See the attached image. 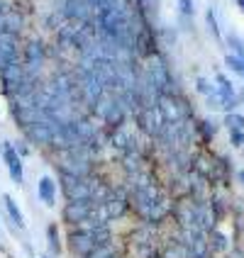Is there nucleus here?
<instances>
[{
	"mask_svg": "<svg viewBox=\"0 0 244 258\" xmlns=\"http://www.w3.org/2000/svg\"><path fill=\"white\" fill-rule=\"evenodd\" d=\"M22 25H25V20L20 17V13H5V17H3V32H10V34H20Z\"/></svg>",
	"mask_w": 244,
	"mask_h": 258,
	"instance_id": "12",
	"label": "nucleus"
},
{
	"mask_svg": "<svg viewBox=\"0 0 244 258\" xmlns=\"http://www.w3.org/2000/svg\"><path fill=\"white\" fill-rule=\"evenodd\" d=\"M3 17H5V15H0V32H3Z\"/></svg>",
	"mask_w": 244,
	"mask_h": 258,
	"instance_id": "28",
	"label": "nucleus"
},
{
	"mask_svg": "<svg viewBox=\"0 0 244 258\" xmlns=\"http://www.w3.org/2000/svg\"><path fill=\"white\" fill-rule=\"evenodd\" d=\"M8 13V0H0V15Z\"/></svg>",
	"mask_w": 244,
	"mask_h": 258,
	"instance_id": "24",
	"label": "nucleus"
},
{
	"mask_svg": "<svg viewBox=\"0 0 244 258\" xmlns=\"http://www.w3.org/2000/svg\"><path fill=\"white\" fill-rule=\"evenodd\" d=\"M66 241H69V248H71V253L76 258H86L93 248H95V241H93V234L88 229H81V227H71L69 229V236H66Z\"/></svg>",
	"mask_w": 244,
	"mask_h": 258,
	"instance_id": "3",
	"label": "nucleus"
},
{
	"mask_svg": "<svg viewBox=\"0 0 244 258\" xmlns=\"http://www.w3.org/2000/svg\"><path fill=\"white\" fill-rule=\"evenodd\" d=\"M39 258H52V256H39Z\"/></svg>",
	"mask_w": 244,
	"mask_h": 258,
	"instance_id": "29",
	"label": "nucleus"
},
{
	"mask_svg": "<svg viewBox=\"0 0 244 258\" xmlns=\"http://www.w3.org/2000/svg\"><path fill=\"white\" fill-rule=\"evenodd\" d=\"M205 20H208V27H210V32L215 34V39H220V27H217L215 13H213V10H208V13H205Z\"/></svg>",
	"mask_w": 244,
	"mask_h": 258,
	"instance_id": "21",
	"label": "nucleus"
},
{
	"mask_svg": "<svg viewBox=\"0 0 244 258\" xmlns=\"http://www.w3.org/2000/svg\"><path fill=\"white\" fill-rule=\"evenodd\" d=\"M237 100H239V102H244V88H242V90H239V93H237Z\"/></svg>",
	"mask_w": 244,
	"mask_h": 258,
	"instance_id": "25",
	"label": "nucleus"
},
{
	"mask_svg": "<svg viewBox=\"0 0 244 258\" xmlns=\"http://www.w3.org/2000/svg\"><path fill=\"white\" fill-rule=\"evenodd\" d=\"M237 178H239V183H242V185H244V171H239V173H237Z\"/></svg>",
	"mask_w": 244,
	"mask_h": 258,
	"instance_id": "26",
	"label": "nucleus"
},
{
	"mask_svg": "<svg viewBox=\"0 0 244 258\" xmlns=\"http://www.w3.org/2000/svg\"><path fill=\"white\" fill-rule=\"evenodd\" d=\"M225 66H227L232 73H237V76H244V58L234 56V54H227V56H225Z\"/></svg>",
	"mask_w": 244,
	"mask_h": 258,
	"instance_id": "14",
	"label": "nucleus"
},
{
	"mask_svg": "<svg viewBox=\"0 0 244 258\" xmlns=\"http://www.w3.org/2000/svg\"><path fill=\"white\" fill-rule=\"evenodd\" d=\"M95 207H98V205H93L90 200L66 202L64 210H61V217H64V222H66L69 227H78V224H83L88 217L95 212Z\"/></svg>",
	"mask_w": 244,
	"mask_h": 258,
	"instance_id": "2",
	"label": "nucleus"
},
{
	"mask_svg": "<svg viewBox=\"0 0 244 258\" xmlns=\"http://www.w3.org/2000/svg\"><path fill=\"white\" fill-rule=\"evenodd\" d=\"M54 137H57V124L46 117H42L39 122H34L25 129V142L34 144V146H44V149L54 146Z\"/></svg>",
	"mask_w": 244,
	"mask_h": 258,
	"instance_id": "1",
	"label": "nucleus"
},
{
	"mask_svg": "<svg viewBox=\"0 0 244 258\" xmlns=\"http://www.w3.org/2000/svg\"><path fill=\"white\" fill-rule=\"evenodd\" d=\"M178 8H181V13L186 15V17L196 13V5H193V0H178Z\"/></svg>",
	"mask_w": 244,
	"mask_h": 258,
	"instance_id": "22",
	"label": "nucleus"
},
{
	"mask_svg": "<svg viewBox=\"0 0 244 258\" xmlns=\"http://www.w3.org/2000/svg\"><path fill=\"white\" fill-rule=\"evenodd\" d=\"M227 46L234 51V56L244 58V39H242V37H237L234 32H232V34H227Z\"/></svg>",
	"mask_w": 244,
	"mask_h": 258,
	"instance_id": "15",
	"label": "nucleus"
},
{
	"mask_svg": "<svg viewBox=\"0 0 244 258\" xmlns=\"http://www.w3.org/2000/svg\"><path fill=\"white\" fill-rule=\"evenodd\" d=\"M64 15L73 20V22H81V25H86L88 20L93 17V8H90V3L88 0H66V5H64Z\"/></svg>",
	"mask_w": 244,
	"mask_h": 258,
	"instance_id": "8",
	"label": "nucleus"
},
{
	"mask_svg": "<svg viewBox=\"0 0 244 258\" xmlns=\"http://www.w3.org/2000/svg\"><path fill=\"white\" fill-rule=\"evenodd\" d=\"M37 195L46 207H54L57 205V183L52 175H42L39 183H37Z\"/></svg>",
	"mask_w": 244,
	"mask_h": 258,
	"instance_id": "9",
	"label": "nucleus"
},
{
	"mask_svg": "<svg viewBox=\"0 0 244 258\" xmlns=\"http://www.w3.org/2000/svg\"><path fill=\"white\" fill-rule=\"evenodd\" d=\"M20 34L0 32V71L20 61Z\"/></svg>",
	"mask_w": 244,
	"mask_h": 258,
	"instance_id": "6",
	"label": "nucleus"
},
{
	"mask_svg": "<svg viewBox=\"0 0 244 258\" xmlns=\"http://www.w3.org/2000/svg\"><path fill=\"white\" fill-rule=\"evenodd\" d=\"M159 8V0H137V10H139V13H154V10H157Z\"/></svg>",
	"mask_w": 244,
	"mask_h": 258,
	"instance_id": "19",
	"label": "nucleus"
},
{
	"mask_svg": "<svg viewBox=\"0 0 244 258\" xmlns=\"http://www.w3.org/2000/svg\"><path fill=\"white\" fill-rule=\"evenodd\" d=\"M44 58H46V54H44V44L39 42V39H32V42L22 49V63H25V71L29 73V76H39V71H42L44 66Z\"/></svg>",
	"mask_w": 244,
	"mask_h": 258,
	"instance_id": "5",
	"label": "nucleus"
},
{
	"mask_svg": "<svg viewBox=\"0 0 244 258\" xmlns=\"http://www.w3.org/2000/svg\"><path fill=\"white\" fill-rule=\"evenodd\" d=\"M46 246H49V253L59 256L61 253V236H59V224H49L46 227Z\"/></svg>",
	"mask_w": 244,
	"mask_h": 258,
	"instance_id": "11",
	"label": "nucleus"
},
{
	"mask_svg": "<svg viewBox=\"0 0 244 258\" xmlns=\"http://www.w3.org/2000/svg\"><path fill=\"white\" fill-rule=\"evenodd\" d=\"M13 146H15V151H17V156H20V158H27V156H29L27 142H15Z\"/></svg>",
	"mask_w": 244,
	"mask_h": 258,
	"instance_id": "23",
	"label": "nucleus"
},
{
	"mask_svg": "<svg viewBox=\"0 0 244 258\" xmlns=\"http://www.w3.org/2000/svg\"><path fill=\"white\" fill-rule=\"evenodd\" d=\"M237 5H239V10L244 13V0H237Z\"/></svg>",
	"mask_w": 244,
	"mask_h": 258,
	"instance_id": "27",
	"label": "nucleus"
},
{
	"mask_svg": "<svg viewBox=\"0 0 244 258\" xmlns=\"http://www.w3.org/2000/svg\"><path fill=\"white\" fill-rule=\"evenodd\" d=\"M225 127L230 129H244V117L239 115V112H227L225 115Z\"/></svg>",
	"mask_w": 244,
	"mask_h": 258,
	"instance_id": "17",
	"label": "nucleus"
},
{
	"mask_svg": "<svg viewBox=\"0 0 244 258\" xmlns=\"http://www.w3.org/2000/svg\"><path fill=\"white\" fill-rule=\"evenodd\" d=\"M0 151H3V161L8 166V173H10L13 183L15 185H22L25 183V171H22V158L17 156L15 146L10 142H3L0 144Z\"/></svg>",
	"mask_w": 244,
	"mask_h": 258,
	"instance_id": "7",
	"label": "nucleus"
},
{
	"mask_svg": "<svg viewBox=\"0 0 244 258\" xmlns=\"http://www.w3.org/2000/svg\"><path fill=\"white\" fill-rule=\"evenodd\" d=\"M196 90H198L201 95H205V98H208V95H213V93H215V83H210L208 78L198 76V78H196Z\"/></svg>",
	"mask_w": 244,
	"mask_h": 258,
	"instance_id": "16",
	"label": "nucleus"
},
{
	"mask_svg": "<svg viewBox=\"0 0 244 258\" xmlns=\"http://www.w3.org/2000/svg\"><path fill=\"white\" fill-rule=\"evenodd\" d=\"M215 134H217V124L208 122V119H201V122H196V137H201L203 142H210V139H213Z\"/></svg>",
	"mask_w": 244,
	"mask_h": 258,
	"instance_id": "13",
	"label": "nucleus"
},
{
	"mask_svg": "<svg viewBox=\"0 0 244 258\" xmlns=\"http://www.w3.org/2000/svg\"><path fill=\"white\" fill-rule=\"evenodd\" d=\"M210 246H213L215 251H225V248H227L225 234H222V231H210Z\"/></svg>",
	"mask_w": 244,
	"mask_h": 258,
	"instance_id": "18",
	"label": "nucleus"
},
{
	"mask_svg": "<svg viewBox=\"0 0 244 258\" xmlns=\"http://www.w3.org/2000/svg\"><path fill=\"white\" fill-rule=\"evenodd\" d=\"M230 144L234 146V149L244 146V129H232L230 132Z\"/></svg>",
	"mask_w": 244,
	"mask_h": 258,
	"instance_id": "20",
	"label": "nucleus"
},
{
	"mask_svg": "<svg viewBox=\"0 0 244 258\" xmlns=\"http://www.w3.org/2000/svg\"><path fill=\"white\" fill-rule=\"evenodd\" d=\"M134 119H137V127L142 129L147 137H152V139H157L161 134V129H164V124H166L157 107H144V110H139L134 115Z\"/></svg>",
	"mask_w": 244,
	"mask_h": 258,
	"instance_id": "4",
	"label": "nucleus"
},
{
	"mask_svg": "<svg viewBox=\"0 0 244 258\" xmlns=\"http://www.w3.org/2000/svg\"><path fill=\"white\" fill-rule=\"evenodd\" d=\"M3 202H5V210H8V215L13 219V224H17L20 229H25V217H22V210L17 207V202L13 200V195H3Z\"/></svg>",
	"mask_w": 244,
	"mask_h": 258,
	"instance_id": "10",
	"label": "nucleus"
}]
</instances>
